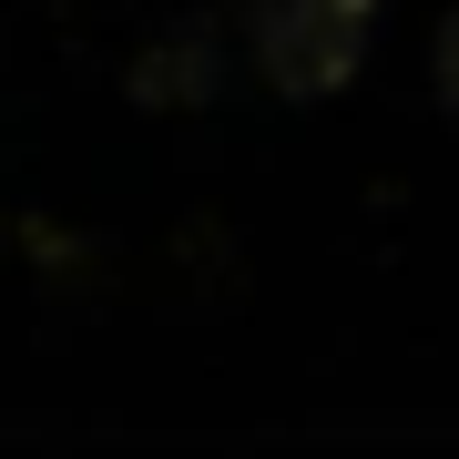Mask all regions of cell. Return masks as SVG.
Listing matches in <instances>:
<instances>
[{
  "label": "cell",
  "instance_id": "2",
  "mask_svg": "<svg viewBox=\"0 0 459 459\" xmlns=\"http://www.w3.org/2000/svg\"><path fill=\"white\" fill-rule=\"evenodd\" d=\"M164 51H174V62H153V72H143V102H164V92L195 102V92L214 82V41H204V31H184V41H164Z\"/></svg>",
  "mask_w": 459,
  "mask_h": 459
},
{
  "label": "cell",
  "instance_id": "3",
  "mask_svg": "<svg viewBox=\"0 0 459 459\" xmlns=\"http://www.w3.org/2000/svg\"><path fill=\"white\" fill-rule=\"evenodd\" d=\"M439 92H449V113H459V11H449V31H439Z\"/></svg>",
  "mask_w": 459,
  "mask_h": 459
},
{
  "label": "cell",
  "instance_id": "1",
  "mask_svg": "<svg viewBox=\"0 0 459 459\" xmlns=\"http://www.w3.org/2000/svg\"><path fill=\"white\" fill-rule=\"evenodd\" d=\"M377 0H255V72L276 92H337L368 51Z\"/></svg>",
  "mask_w": 459,
  "mask_h": 459
}]
</instances>
